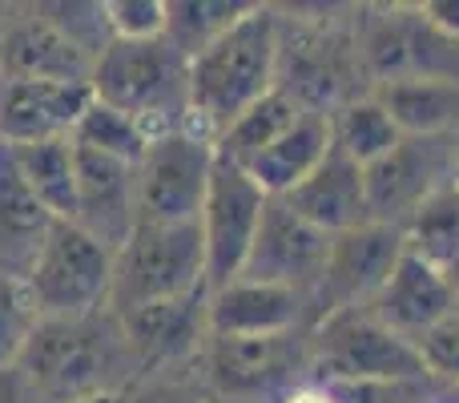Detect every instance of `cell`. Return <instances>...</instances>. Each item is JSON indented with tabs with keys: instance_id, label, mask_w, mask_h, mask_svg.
I'll use <instances>...</instances> for the list:
<instances>
[{
	"instance_id": "6da1fadb",
	"label": "cell",
	"mask_w": 459,
	"mask_h": 403,
	"mask_svg": "<svg viewBox=\"0 0 459 403\" xmlns=\"http://www.w3.org/2000/svg\"><path fill=\"white\" fill-rule=\"evenodd\" d=\"M16 372L32 403H85L142 380L126 327L109 307L81 319H40Z\"/></svg>"
},
{
	"instance_id": "7a4b0ae2",
	"label": "cell",
	"mask_w": 459,
	"mask_h": 403,
	"mask_svg": "<svg viewBox=\"0 0 459 403\" xmlns=\"http://www.w3.org/2000/svg\"><path fill=\"white\" fill-rule=\"evenodd\" d=\"M278 48H282V21L274 8L254 4L234 29L190 61L186 129L218 142L250 105L278 89Z\"/></svg>"
},
{
	"instance_id": "3957f363",
	"label": "cell",
	"mask_w": 459,
	"mask_h": 403,
	"mask_svg": "<svg viewBox=\"0 0 459 403\" xmlns=\"http://www.w3.org/2000/svg\"><path fill=\"white\" fill-rule=\"evenodd\" d=\"M93 97L129 113L153 137L186 129L190 121V61L158 40H109L93 65Z\"/></svg>"
},
{
	"instance_id": "277c9868",
	"label": "cell",
	"mask_w": 459,
	"mask_h": 403,
	"mask_svg": "<svg viewBox=\"0 0 459 403\" xmlns=\"http://www.w3.org/2000/svg\"><path fill=\"white\" fill-rule=\"evenodd\" d=\"M310 375L318 383H420L428 364L411 339L367 307H351L310 327Z\"/></svg>"
},
{
	"instance_id": "5b68a950",
	"label": "cell",
	"mask_w": 459,
	"mask_h": 403,
	"mask_svg": "<svg viewBox=\"0 0 459 403\" xmlns=\"http://www.w3.org/2000/svg\"><path fill=\"white\" fill-rule=\"evenodd\" d=\"M206 286V246L202 226H137L121 250H113L109 311L129 315L150 302H169Z\"/></svg>"
},
{
	"instance_id": "8992f818",
	"label": "cell",
	"mask_w": 459,
	"mask_h": 403,
	"mask_svg": "<svg viewBox=\"0 0 459 403\" xmlns=\"http://www.w3.org/2000/svg\"><path fill=\"white\" fill-rule=\"evenodd\" d=\"M24 283L37 299L40 319L93 315L109 307L113 250L93 234H85L77 222H53Z\"/></svg>"
},
{
	"instance_id": "52a82bcc",
	"label": "cell",
	"mask_w": 459,
	"mask_h": 403,
	"mask_svg": "<svg viewBox=\"0 0 459 403\" xmlns=\"http://www.w3.org/2000/svg\"><path fill=\"white\" fill-rule=\"evenodd\" d=\"M214 142L194 129L153 137L137 162V226L198 222L210 174H214Z\"/></svg>"
},
{
	"instance_id": "ba28073f",
	"label": "cell",
	"mask_w": 459,
	"mask_h": 403,
	"mask_svg": "<svg viewBox=\"0 0 459 403\" xmlns=\"http://www.w3.org/2000/svg\"><path fill=\"white\" fill-rule=\"evenodd\" d=\"M266 194L262 186L246 174L242 166L226 158H214V174H210V190L202 202V246H206V286L234 283L242 275L250 246L258 238L262 214H266Z\"/></svg>"
},
{
	"instance_id": "9c48e42d",
	"label": "cell",
	"mask_w": 459,
	"mask_h": 403,
	"mask_svg": "<svg viewBox=\"0 0 459 403\" xmlns=\"http://www.w3.org/2000/svg\"><path fill=\"white\" fill-rule=\"evenodd\" d=\"M403 250H407L403 230L387 226V222H363L355 230L334 234L323 283H318L315 299H310V327L326 315H339V311L367 307L383 291L391 270L399 267Z\"/></svg>"
},
{
	"instance_id": "30bf717a",
	"label": "cell",
	"mask_w": 459,
	"mask_h": 403,
	"mask_svg": "<svg viewBox=\"0 0 459 403\" xmlns=\"http://www.w3.org/2000/svg\"><path fill=\"white\" fill-rule=\"evenodd\" d=\"M326 254H331V234H323L307 218H299L282 198H270L258 238L250 246V258H246L238 278L286 286V291H299L310 302L318 283H323Z\"/></svg>"
},
{
	"instance_id": "8fae6325",
	"label": "cell",
	"mask_w": 459,
	"mask_h": 403,
	"mask_svg": "<svg viewBox=\"0 0 459 403\" xmlns=\"http://www.w3.org/2000/svg\"><path fill=\"white\" fill-rule=\"evenodd\" d=\"M206 383L226 403L230 399H258L282 388L294 372H310V327L286 335H258V339H214L206 351Z\"/></svg>"
},
{
	"instance_id": "7c38bea8",
	"label": "cell",
	"mask_w": 459,
	"mask_h": 403,
	"mask_svg": "<svg viewBox=\"0 0 459 403\" xmlns=\"http://www.w3.org/2000/svg\"><path fill=\"white\" fill-rule=\"evenodd\" d=\"M447 174V137H399L391 153L363 170L371 222L403 230L411 214L439 190Z\"/></svg>"
},
{
	"instance_id": "4fadbf2b",
	"label": "cell",
	"mask_w": 459,
	"mask_h": 403,
	"mask_svg": "<svg viewBox=\"0 0 459 403\" xmlns=\"http://www.w3.org/2000/svg\"><path fill=\"white\" fill-rule=\"evenodd\" d=\"M210 291H194L169 302H150L129 315H117L126 327L129 351L137 359V372L145 375H166L178 364L202 355L210 343V319H206Z\"/></svg>"
},
{
	"instance_id": "5bb4252c",
	"label": "cell",
	"mask_w": 459,
	"mask_h": 403,
	"mask_svg": "<svg viewBox=\"0 0 459 403\" xmlns=\"http://www.w3.org/2000/svg\"><path fill=\"white\" fill-rule=\"evenodd\" d=\"M93 65V48L77 32L56 24L53 16H29V21L4 29V37H0V77L89 85Z\"/></svg>"
},
{
	"instance_id": "9a60e30c",
	"label": "cell",
	"mask_w": 459,
	"mask_h": 403,
	"mask_svg": "<svg viewBox=\"0 0 459 403\" xmlns=\"http://www.w3.org/2000/svg\"><path fill=\"white\" fill-rule=\"evenodd\" d=\"M89 101H93V85L0 77V142L29 145L73 137Z\"/></svg>"
},
{
	"instance_id": "2e32d148",
	"label": "cell",
	"mask_w": 459,
	"mask_h": 403,
	"mask_svg": "<svg viewBox=\"0 0 459 403\" xmlns=\"http://www.w3.org/2000/svg\"><path fill=\"white\" fill-rule=\"evenodd\" d=\"M73 222L109 250H121L137 230V166L77 145V218Z\"/></svg>"
},
{
	"instance_id": "e0dca14e",
	"label": "cell",
	"mask_w": 459,
	"mask_h": 403,
	"mask_svg": "<svg viewBox=\"0 0 459 403\" xmlns=\"http://www.w3.org/2000/svg\"><path fill=\"white\" fill-rule=\"evenodd\" d=\"M206 319L214 339H258V335H286L310 327V302L286 286L234 278L210 291Z\"/></svg>"
},
{
	"instance_id": "ac0fdd59",
	"label": "cell",
	"mask_w": 459,
	"mask_h": 403,
	"mask_svg": "<svg viewBox=\"0 0 459 403\" xmlns=\"http://www.w3.org/2000/svg\"><path fill=\"white\" fill-rule=\"evenodd\" d=\"M455 307L459 302H455L452 286H447L444 270L436 262L420 258L415 250H403V258H399V267L383 283V291L367 302V311L383 327H391L395 335H403L411 343H420L431 327L444 323Z\"/></svg>"
},
{
	"instance_id": "d6986e66",
	"label": "cell",
	"mask_w": 459,
	"mask_h": 403,
	"mask_svg": "<svg viewBox=\"0 0 459 403\" xmlns=\"http://www.w3.org/2000/svg\"><path fill=\"white\" fill-rule=\"evenodd\" d=\"M282 202L290 206L299 218H307L310 226H318L331 238L342 234V230H355V226H363V222H371L363 166L351 162L347 153H339L334 145H331V153L310 170L307 182L294 186Z\"/></svg>"
},
{
	"instance_id": "ffe728a7",
	"label": "cell",
	"mask_w": 459,
	"mask_h": 403,
	"mask_svg": "<svg viewBox=\"0 0 459 403\" xmlns=\"http://www.w3.org/2000/svg\"><path fill=\"white\" fill-rule=\"evenodd\" d=\"M403 137H447L459 126V81L444 73H415L371 89Z\"/></svg>"
},
{
	"instance_id": "44dd1931",
	"label": "cell",
	"mask_w": 459,
	"mask_h": 403,
	"mask_svg": "<svg viewBox=\"0 0 459 403\" xmlns=\"http://www.w3.org/2000/svg\"><path fill=\"white\" fill-rule=\"evenodd\" d=\"M331 153V118L323 113H302L270 150L246 162V174L262 186L266 198H286L299 182H307L310 170Z\"/></svg>"
},
{
	"instance_id": "7402d4cb",
	"label": "cell",
	"mask_w": 459,
	"mask_h": 403,
	"mask_svg": "<svg viewBox=\"0 0 459 403\" xmlns=\"http://www.w3.org/2000/svg\"><path fill=\"white\" fill-rule=\"evenodd\" d=\"M53 214L45 210L21 182V174L8 162V150L0 142V270L8 275H29L37 250L45 246L53 230Z\"/></svg>"
},
{
	"instance_id": "603a6c76",
	"label": "cell",
	"mask_w": 459,
	"mask_h": 403,
	"mask_svg": "<svg viewBox=\"0 0 459 403\" xmlns=\"http://www.w3.org/2000/svg\"><path fill=\"white\" fill-rule=\"evenodd\" d=\"M8 162L29 186V194L53 214L56 222L77 218V145L73 137H53V142H29L8 145Z\"/></svg>"
},
{
	"instance_id": "cb8c5ba5",
	"label": "cell",
	"mask_w": 459,
	"mask_h": 403,
	"mask_svg": "<svg viewBox=\"0 0 459 403\" xmlns=\"http://www.w3.org/2000/svg\"><path fill=\"white\" fill-rule=\"evenodd\" d=\"M399 137H403L399 126L371 93L355 97V101H347L342 110L331 113V145L339 153H347L351 162H359L363 170L371 162H379L383 153L395 150Z\"/></svg>"
},
{
	"instance_id": "d4e9b609",
	"label": "cell",
	"mask_w": 459,
	"mask_h": 403,
	"mask_svg": "<svg viewBox=\"0 0 459 403\" xmlns=\"http://www.w3.org/2000/svg\"><path fill=\"white\" fill-rule=\"evenodd\" d=\"M299 118H302L299 101L286 97L282 89H270L258 105H250V110H246L242 118L218 137L214 150H218V158L234 162V166H246V162L258 158L262 150H270V145H274Z\"/></svg>"
},
{
	"instance_id": "484cf974",
	"label": "cell",
	"mask_w": 459,
	"mask_h": 403,
	"mask_svg": "<svg viewBox=\"0 0 459 403\" xmlns=\"http://www.w3.org/2000/svg\"><path fill=\"white\" fill-rule=\"evenodd\" d=\"M254 4H242V0H169V21H166V40L186 57L210 48L222 32H230Z\"/></svg>"
},
{
	"instance_id": "4316f807",
	"label": "cell",
	"mask_w": 459,
	"mask_h": 403,
	"mask_svg": "<svg viewBox=\"0 0 459 403\" xmlns=\"http://www.w3.org/2000/svg\"><path fill=\"white\" fill-rule=\"evenodd\" d=\"M403 238H407V250L436 262L439 270H444L447 262H455L459 258V186L455 182L439 186V190L411 214V222L403 226Z\"/></svg>"
},
{
	"instance_id": "83f0119b",
	"label": "cell",
	"mask_w": 459,
	"mask_h": 403,
	"mask_svg": "<svg viewBox=\"0 0 459 403\" xmlns=\"http://www.w3.org/2000/svg\"><path fill=\"white\" fill-rule=\"evenodd\" d=\"M73 145L137 166V162H142V153H145V145H150V134H145V129L137 126L129 113L113 110V105H105V101H97V97H93V101H89V110L81 113L77 129H73Z\"/></svg>"
},
{
	"instance_id": "f1b7e54d",
	"label": "cell",
	"mask_w": 459,
	"mask_h": 403,
	"mask_svg": "<svg viewBox=\"0 0 459 403\" xmlns=\"http://www.w3.org/2000/svg\"><path fill=\"white\" fill-rule=\"evenodd\" d=\"M40 327V311L29 283L21 275L0 270V367H16L32 331Z\"/></svg>"
},
{
	"instance_id": "f546056e",
	"label": "cell",
	"mask_w": 459,
	"mask_h": 403,
	"mask_svg": "<svg viewBox=\"0 0 459 403\" xmlns=\"http://www.w3.org/2000/svg\"><path fill=\"white\" fill-rule=\"evenodd\" d=\"M101 13L109 40H158L166 37L169 0H105Z\"/></svg>"
},
{
	"instance_id": "4dcf8cb0",
	"label": "cell",
	"mask_w": 459,
	"mask_h": 403,
	"mask_svg": "<svg viewBox=\"0 0 459 403\" xmlns=\"http://www.w3.org/2000/svg\"><path fill=\"white\" fill-rule=\"evenodd\" d=\"M126 403H226L206 380L194 375H145L126 391Z\"/></svg>"
},
{
	"instance_id": "1f68e13d",
	"label": "cell",
	"mask_w": 459,
	"mask_h": 403,
	"mask_svg": "<svg viewBox=\"0 0 459 403\" xmlns=\"http://www.w3.org/2000/svg\"><path fill=\"white\" fill-rule=\"evenodd\" d=\"M415 347H420L423 364H428V375H452V380H459V307L444 323L431 327Z\"/></svg>"
},
{
	"instance_id": "d6a6232c",
	"label": "cell",
	"mask_w": 459,
	"mask_h": 403,
	"mask_svg": "<svg viewBox=\"0 0 459 403\" xmlns=\"http://www.w3.org/2000/svg\"><path fill=\"white\" fill-rule=\"evenodd\" d=\"M331 403H415L423 396L420 383H318Z\"/></svg>"
},
{
	"instance_id": "836d02e7",
	"label": "cell",
	"mask_w": 459,
	"mask_h": 403,
	"mask_svg": "<svg viewBox=\"0 0 459 403\" xmlns=\"http://www.w3.org/2000/svg\"><path fill=\"white\" fill-rule=\"evenodd\" d=\"M415 13L439 40L459 45V0H428V4H415Z\"/></svg>"
},
{
	"instance_id": "e575fe53",
	"label": "cell",
	"mask_w": 459,
	"mask_h": 403,
	"mask_svg": "<svg viewBox=\"0 0 459 403\" xmlns=\"http://www.w3.org/2000/svg\"><path fill=\"white\" fill-rule=\"evenodd\" d=\"M0 403H32L16 367H0Z\"/></svg>"
},
{
	"instance_id": "d590c367",
	"label": "cell",
	"mask_w": 459,
	"mask_h": 403,
	"mask_svg": "<svg viewBox=\"0 0 459 403\" xmlns=\"http://www.w3.org/2000/svg\"><path fill=\"white\" fill-rule=\"evenodd\" d=\"M282 403H331V396H326V391L315 383V388H299V391H290V396H286Z\"/></svg>"
},
{
	"instance_id": "8d00e7d4",
	"label": "cell",
	"mask_w": 459,
	"mask_h": 403,
	"mask_svg": "<svg viewBox=\"0 0 459 403\" xmlns=\"http://www.w3.org/2000/svg\"><path fill=\"white\" fill-rule=\"evenodd\" d=\"M444 278H447V286H452V294H455V302H459V258L444 267Z\"/></svg>"
},
{
	"instance_id": "74e56055",
	"label": "cell",
	"mask_w": 459,
	"mask_h": 403,
	"mask_svg": "<svg viewBox=\"0 0 459 403\" xmlns=\"http://www.w3.org/2000/svg\"><path fill=\"white\" fill-rule=\"evenodd\" d=\"M85 403H126V391H113V396H97V399H85Z\"/></svg>"
},
{
	"instance_id": "f35d334b",
	"label": "cell",
	"mask_w": 459,
	"mask_h": 403,
	"mask_svg": "<svg viewBox=\"0 0 459 403\" xmlns=\"http://www.w3.org/2000/svg\"><path fill=\"white\" fill-rule=\"evenodd\" d=\"M455 186H459V162H455Z\"/></svg>"
}]
</instances>
